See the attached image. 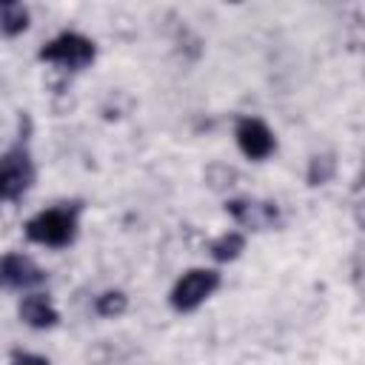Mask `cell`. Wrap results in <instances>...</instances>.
I'll return each instance as SVG.
<instances>
[{
  "mask_svg": "<svg viewBox=\"0 0 365 365\" xmlns=\"http://www.w3.org/2000/svg\"><path fill=\"white\" fill-rule=\"evenodd\" d=\"M74 231H77L74 208H46L37 217H31L26 225L29 240H34L40 245H51V248L68 245L74 240Z\"/></svg>",
  "mask_w": 365,
  "mask_h": 365,
  "instance_id": "6da1fadb",
  "label": "cell"
},
{
  "mask_svg": "<svg viewBox=\"0 0 365 365\" xmlns=\"http://www.w3.org/2000/svg\"><path fill=\"white\" fill-rule=\"evenodd\" d=\"M220 285V274L211 268H194L188 274L180 277V282L171 291V305L177 311H194L197 305H202Z\"/></svg>",
  "mask_w": 365,
  "mask_h": 365,
  "instance_id": "7a4b0ae2",
  "label": "cell"
},
{
  "mask_svg": "<svg viewBox=\"0 0 365 365\" xmlns=\"http://www.w3.org/2000/svg\"><path fill=\"white\" fill-rule=\"evenodd\" d=\"M40 57L43 60H48V63H57V66H63V68H86L91 60H94V43L88 40V37H83V34H74V31H68V34H60V37H54L43 51H40Z\"/></svg>",
  "mask_w": 365,
  "mask_h": 365,
  "instance_id": "3957f363",
  "label": "cell"
},
{
  "mask_svg": "<svg viewBox=\"0 0 365 365\" xmlns=\"http://www.w3.org/2000/svg\"><path fill=\"white\" fill-rule=\"evenodd\" d=\"M34 180L31 160L23 148H14L0 157V200H14L20 197Z\"/></svg>",
  "mask_w": 365,
  "mask_h": 365,
  "instance_id": "277c9868",
  "label": "cell"
},
{
  "mask_svg": "<svg viewBox=\"0 0 365 365\" xmlns=\"http://www.w3.org/2000/svg\"><path fill=\"white\" fill-rule=\"evenodd\" d=\"M46 279V274L23 254H6L0 259V288H11V291H26L34 288Z\"/></svg>",
  "mask_w": 365,
  "mask_h": 365,
  "instance_id": "5b68a950",
  "label": "cell"
},
{
  "mask_svg": "<svg viewBox=\"0 0 365 365\" xmlns=\"http://www.w3.org/2000/svg\"><path fill=\"white\" fill-rule=\"evenodd\" d=\"M237 143H240L242 154L251 157V160H265L277 148L271 128L262 120H257V117L240 120V125H237Z\"/></svg>",
  "mask_w": 365,
  "mask_h": 365,
  "instance_id": "8992f818",
  "label": "cell"
},
{
  "mask_svg": "<svg viewBox=\"0 0 365 365\" xmlns=\"http://www.w3.org/2000/svg\"><path fill=\"white\" fill-rule=\"evenodd\" d=\"M231 217L245 228H265L277 220V208L271 202H254V200H231L228 202Z\"/></svg>",
  "mask_w": 365,
  "mask_h": 365,
  "instance_id": "52a82bcc",
  "label": "cell"
},
{
  "mask_svg": "<svg viewBox=\"0 0 365 365\" xmlns=\"http://www.w3.org/2000/svg\"><path fill=\"white\" fill-rule=\"evenodd\" d=\"M20 317L26 325L31 328H51L57 322V311L51 308V302L43 294H29L20 302Z\"/></svg>",
  "mask_w": 365,
  "mask_h": 365,
  "instance_id": "ba28073f",
  "label": "cell"
},
{
  "mask_svg": "<svg viewBox=\"0 0 365 365\" xmlns=\"http://www.w3.org/2000/svg\"><path fill=\"white\" fill-rule=\"evenodd\" d=\"M29 26V11L23 3H0V31L20 34Z\"/></svg>",
  "mask_w": 365,
  "mask_h": 365,
  "instance_id": "9c48e42d",
  "label": "cell"
},
{
  "mask_svg": "<svg viewBox=\"0 0 365 365\" xmlns=\"http://www.w3.org/2000/svg\"><path fill=\"white\" fill-rule=\"evenodd\" d=\"M242 248H245V237H242L240 231H231V234H222V237L211 245V257L220 259V262H225V259L240 257Z\"/></svg>",
  "mask_w": 365,
  "mask_h": 365,
  "instance_id": "30bf717a",
  "label": "cell"
},
{
  "mask_svg": "<svg viewBox=\"0 0 365 365\" xmlns=\"http://www.w3.org/2000/svg\"><path fill=\"white\" fill-rule=\"evenodd\" d=\"M125 305H128V299L123 291H106L103 297H97V314L100 317H117L125 311Z\"/></svg>",
  "mask_w": 365,
  "mask_h": 365,
  "instance_id": "8fae6325",
  "label": "cell"
},
{
  "mask_svg": "<svg viewBox=\"0 0 365 365\" xmlns=\"http://www.w3.org/2000/svg\"><path fill=\"white\" fill-rule=\"evenodd\" d=\"M331 174H334V160H331V157H314V160H311V171H308L311 185L328 182Z\"/></svg>",
  "mask_w": 365,
  "mask_h": 365,
  "instance_id": "7c38bea8",
  "label": "cell"
},
{
  "mask_svg": "<svg viewBox=\"0 0 365 365\" xmlns=\"http://www.w3.org/2000/svg\"><path fill=\"white\" fill-rule=\"evenodd\" d=\"M11 365H48V359L37 356V354H23V356H14Z\"/></svg>",
  "mask_w": 365,
  "mask_h": 365,
  "instance_id": "4fadbf2b",
  "label": "cell"
}]
</instances>
